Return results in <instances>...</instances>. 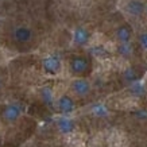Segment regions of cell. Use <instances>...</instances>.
I'll list each match as a JSON object with an SVG mask.
<instances>
[{
    "label": "cell",
    "instance_id": "cell-1",
    "mask_svg": "<svg viewBox=\"0 0 147 147\" xmlns=\"http://www.w3.org/2000/svg\"><path fill=\"white\" fill-rule=\"evenodd\" d=\"M70 89L78 97H85L90 93V84L89 81L85 80V78H76V80L71 81Z\"/></svg>",
    "mask_w": 147,
    "mask_h": 147
},
{
    "label": "cell",
    "instance_id": "cell-2",
    "mask_svg": "<svg viewBox=\"0 0 147 147\" xmlns=\"http://www.w3.org/2000/svg\"><path fill=\"white\" fill-rule=\"evenodd\" d=\"M124 11L128 13L129 16L139 18L146 12V4L142 0H128L124 5Z\"/></svg>",
    "mask_w": 147,
    "mask_h": 147
},
{
    "label": "cell",
    "instance_id": "cell-3",
    "mask_svg": "<svg viewBox=\"0 0 147 147\" xmlns=\"http://www.w3.org/2000/svg\"><path fill=\"white\" fill-rule=\"evenodd\" d=\"M13 39L18 43H28L32 39V31L30 27L27 26H18L15 27V30L12 32Z\"/></svg>",
    "mask_w": 147,
    "mask_h": 147
},
{
    "label": "cell",
    "instance_id": "cell-4",
    "mask_svg": "<svg viewBox=\"0 0 147 147\" xmlns=\"http://www.w3.org/2000/svg\"><path fill=\"white\" fill-rule=\"evenodd\" d=\"M89 69V61L85 57H73L70 61V70L74 74H84Z\"/></svg>",
    "mask_w": 147,
    "mask_h": 147
},
{
    "label": "cell",
    "instance_id": "cell-5",
    "mask_svg": "<svg viewBox=\"0 0 147 147\" xmlns=\"http://www.w3.org/2000/svg\"><path fill=\"white\" fill-rule=\"evenodd\" d=\"M42 65H43V69H45L47 73H50V74H57L58 71L61 70V61H59V58L55 57V55L46 57L45 59L42 61Z\"/></svg>",
    "mask_w": 147,
    "mask_h": 147
},
{
    "label": "cell",
    "instance_id": "cell-6",
    "mask_svg": "<svg viewBox=\"0 0 147 147\" xmlns=\"http://www.w3.org/2000/svg\"><path fill=\"white\" fill-rule=\"evenodd\" d=\"M1 115H3V119H4L5 121L12 123V121L18 120L19 117H20L22 111H20L19 105H16V104H8V105L3 109V113H1Z\"/></svg>",
    "mask_w": 147,
    "mask_h": 147
},
{
    "label": "cell",
    "instance_id": "cell-7",
    "mask_svg": "<svg viewBox=\"0 0 147 147\" xmlns=\"http://www.w3.org/2000/svg\"><path fill=\"white\" fill-rule=\"evenodd\" d=\"M57 107L62 113H70L71 111H74L76 104H74V100H73L70 96L63 94V96H61V97L57 100Z\"/></svg>",
    "mask_w": 147,
    "mask_h": 147
},
{
    "label": "cell",
    "instance_id": "cell-8",
    "mask_svg": "<svg viewBox=\"0 0 147 147\" xmlns=\"http://www.w3.org/2000/svg\"><path fill=\"white\" fill-rule=\"evenodd\" d=\"M90 34L85 27H77L76 30L73 31V42L77 46H84L89 42Z\"/></svg>",
    "mask_w": 147,
    "mask_h": 147
},
{
    "label": "cell",
    "instance_id": "cell-9",
    "mask_svg": "<svg viewBox=\"0 0 147 147\" xmlns=\"http://www.w3.org/2000/svg\"><path fill=\"white\" fill-rule=\"evenodd\" d=\"M115 34H116V39L119 40L120 43H129L132 31H131V28L128 26H120L117 27Z\"/></svg>",
    "mask_w": 147,
    "mask_h": 147
},
{
    "label": "cell",
    "instance_id": "cell-10",
    "mask_svg": "<svg viewBox=\"0 0 147 147\" xmlns=\"http://www.w3.org/2000/svg\"><path fill=\"white\" fill-rule=\"evenodd\" d=\"M57 127L59 129V132L67 135V134H70V132H73V129H74V121L67 119V117H61L57 121Z\"/></svg>",
    "mask_w": 147,
    "mask_h": 147
},
{
    "label": "cell",
    "instance_id": "cell-11",
    "mask_svg": "<svg viewBox=\"0 0 147 147\" xmlns=\"http://www.w3.org/2000/svg\"><path fill=\"white\" fill-rule=\"evenodd\" d=\"M92 113L94 116H98V117H104V116L108 115V109L105 108V105H102V104H96L93 105L92 108Z\"/></svg>",
    "mask_w": 147,
    "mask_h": 147
},
{
    "label": "cell",
    "instance_id": "cell-12",
    "mask_svg": "<svg viewBox=\"0 0 147 147\" xmlns=\"http://www.w3.org/2000/svg\"><path fill=\"white\" fill-rule=\"evenodd\" d=\"M124 80L125 81H129V82H134V81L138 80V74L134 69H127L124 71Z\"/></svg>",
    "mask_w": 147,
    "mask_h": 147
},
{
    "label": "cell",
    "instance_id": "cell-13",
    "mask_svg": "<svg viewBox=\"0 0 147 147\" xmlns=\"http://www.w3.org/2000/svg\"><path fill=\"white\" fill-rule=\"evenodd\" d=\"M42 97L45 100L46 104H51L53 102V92L50 88H43L42 89Z\"/></svg>",
    "mask_w": 147,
    "mask_h": 147
},
{
    "label": "cell",
    "instance_id": "cell-14",
    "mask_svg": "<svg viewBox=\"0 0 147 147\" xmlns=\"http://www.w3.org/2000/svg\"><path fill=\"white\" fill-rule=\"evenodd\" d=\"M119 53L121 55H129L132 53V47L129 43H120V47H119Z\"/></svg>",
    "mask_w": 147,
    "mask_h": 147
},
{
    "label": "cell",
    "instance_id": "cell-15",
    "mask_svg": "<svg viewBox=\"0 0 147 147\" xmlns=\"http://www.w3.org/2000/svg\"><path fill=\"white\" fill-rule=\"evenodd\" d=\"M138 42H139V45H140V47H142L144 51H147V31L142 32V34L139 35Z\"/></svg>",
    "mask_w": 147,
    "mask_h": 147
},
{
    "label": "cell",
    "instance_id": "cell-16",
    "mask_svg": "<svg viewBox=\"0 0 147 147\" xmlns=\"http://www.w3.org/2000/svg\"><path fill=\"white\" fill-rule=\"evenodd\" d=\"M146 16H147V4H146Z\"/></svg>",
    "mask_w": 147,
    "mask_h": 147
},
{
    "label": "cell",
    "instance_id": "cell-17",
    "mask_svg": "<svg viewBox=\"0 0 147 147\" xmlns=\"http://www.w3.org/2000/svg\"><path fill=\"white\" fill-rule=\"evenodd\" d=\"M0 86H1V80H0Z\"/></svg>",
    "mask_w": 147,
    "mask_h": 147
}]
</instances>
